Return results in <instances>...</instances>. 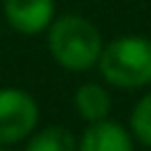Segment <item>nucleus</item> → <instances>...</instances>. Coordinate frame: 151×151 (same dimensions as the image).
<instances>
[{
  "label": "nucleus",
  "instance_id": "obj_1",
  "mask_svg": "<svg viewBox=\"0 0 151 151\" xmlns=\"http://www.w3.org/2000/svg\"><path fill=\"white\" fill-rule=\"evenodd\" d=\"M104 40L99 28L80 14H61L47 28V50L52 59L73 73L97 66Z\"/></svg>",
  "mask_w": 151,
  "mask_h": 151
},
{
  "label": "nucleus",
  "instance_id": "obj_3",
  "mask_svg": "<svg viewBox=\"0 0 151 151\" xmlns=\"http://www.w3.org/2000/svg\"><path fill=\"white\" fill-rule=\"evenodd\" d=\"M40 120V106L26 90H0V146H9L28 139Z\"/></svg>",
  "mask_w": 151,
  "mask_h": 151
},
{
  "label": "nucleus",
  "instance_id": "obj_8",
  "mask_svg": "<svg viewBox=\"0 0 151 151\" xmlns=\"http://www.w3.org/2000/svg\"><path fill=\"white\" fill-rule=\"evenodd\" d=\"M130 132L144 146H151V92H146L130 113Z\"/></svg>",
  "mask_w": 151,
  "mask_h": 151
},
{
  "label": "nucleus",
  "instance_id": "obj_4",
  "mask_svg": "<svg viewBox=\"0 0 151 151\" xmlns=\"http://www.w3.org/2000/svg\"><path fill=\"white\" fill-rule=\"evenodd\" d=\"M7 24L21 35H38L50 28L57 17L54 0H2Z\"/></svg>",
  "mask_w": 151,
  "mask_h": 151
},
{
  "label": "nucleus",
  "instance_id": "obj_5",
  "mask_svg": "<svg viewBox=\"0 0 151 151\" xmlns=\"http://www.w3.org/2000/svg\"><path fill=\"white\" fill-rule=\"evenodd\" d=\"M132 132L118 120L87 123L85 132L78 139V151H134Z\"/></svg>",
  "mask_w": 151,
  "mask_h": 151
},
{
  "label": "nucleus",
  "instance_id": "obj_2",
  "mask_svg": "<svg viewBox=\"0 0 151 151\" xmlns=\"http://www.w3.org/2000/svg\"><path fill=\"white\" fill-rule=\"evenodd\" d=\"M97 68L118 90H139L151 83V40L144 35H120L104 42Z\"/></svg>",
  "mask_w": 151,
  "mask_h": 151
},
{
  "label": "nucleus",
  "instance_id": "obj_9",
  "mask_svg": "<svg viewBox=\"0 0 151 151\" xmlns=\"http://www.w3.org/2000/svg\"><path fill=\"white\" fill-rule=\"evenodd\" d=\"M0 151H9V149H7V146H0Z\"/></svg>",
  "mask_w": 151,
  "mask_h": 151
},
{
  "label": "nucleus",
  "instance_id": "obj_6",
  "mask_svg": "<svg viewBox=\"0 0 151 151\" xmlns=\"http://www.w3.org/2000/svg\"><path fill=\"white\" fill-rule=\"evenodd\" d=\"M73 106L78 116L87 123H99L111 116V92L99 83H83L73 92Z\"/></svg>",
  "mask_w": 151,
  "mask_h": 151
},
{
  "label": "nucleus",
  "instance_id": "obj_7",
  "mask_svg": "<svg viewBox=\"0 0 151 151\" xmlns=\"http://www.w3.org/2000/svg\"><path fill=\"white\" fill-rule=\"evenodd\" d=\"M24 151H78V139L61 125H47L28 137Z\"/></svg>",
  "mask_w": 151,
  "mask_h": 151
}]
</instances>
